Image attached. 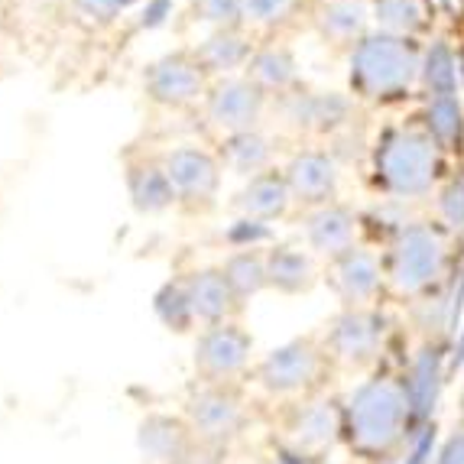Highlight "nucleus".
<instances>
[{"instance_id": "obj_42", "label": "nucleus", "mask_w": 464, "mask_h": 464, "mask_svg": "<svg viewBox=\"0 0 464 464\" xmlns=\"http://www.w3.org/2000/svg\"><path fill=\"white\" fill-rule=\"evenodd\" d=\"M176 464H221V458H218L211 449H188Z\"/></svg>"}, {"instance_id": "obj_28", "label": "nucleus", "mask_w": 464, "mask_h": 464, "mask_svg": "<svg viewBox=\"0 0 464 464\" xmlns=\"http://www.w3.org/2000/svg\"><path fill=\"white\" fill-rule=\"evenodd\" d=\"M373 16L383 26V33L412 36V33L426 30L429 4L426 0H373Z\"/></svg>"}, {"instance_id": "obj_33", "label": "nucleus", "mask_w": 464, "mask_h": 464, "mask_svg": "<svg viewBox=\"0 0 464 464\" xmlns=\"http://www.w3.org/2000/svg\"><path fill=\"white\" fill-rule=\"evenodd\" d=\"M406 225H410V218L402 215V201L383 198L380 205H373L371 211L361 215V231H367L371 237H380L383 240V247H387L390 240H393Z\"/></svg>"}, {"instance_id": "obj_1", "label": "nucleus", "mask_w": 464, "mask_h": 464, "mask_svg": "<svg viewBox=\"0 0 464 464\" xmlns=\"http://www.w3.org/2000/svg\"><path fill=\"white\" fill-rule=\"evenodd\" d=\"M344 455L354 464L396 461L419 432L410 390L400 367H377L341 393Z\"/></svg>"}, {"instance_id": "obj_10", "label": "nucleus", "mask_w": 464, "mask_h": 464, "mask_svg": "<svg viewBox=\"0 0 464 464\" xmlns=\"http://www.w3.org/2000/svg\"><path fill=\"white\" fill-rule=\"evenodd\" d=\"M247 426V406L231 383H205L188 400V429L208 449L227 445Z\"/></svg>"}, {"instance_id": "obj_16", "label": "nucleus", "mask_w": 464, "mask_h": 464, "mask_svg": "<svg viewBox=\"0 0 464 464\" xmlns=\"http://www.w3.org/2000/svg\"><path fill=\"white\" fill-rule=\"evenodd\" d=\"M264 111V92L254 82H240V78H227L221 85H215V92L208 94V117L211 124L231 137V133L254 130V124L260 121Z\"/></svg>"}, {"instance_id": "obj_46", "label": "nucleus", "mask_w": 464, "mask_h": 464, "mask_svg": "<svg viewBox=\"0 0 464 464\" xmlns=\"http://www.w3.org/2000/svg\"><path fill=\"white\" fill-rule=\"evenodd\" d=\"M380 464H400V458H396V461H380Z\"/></svg>"}, {"instance_id": "obj_8", "label": "nucleus", "mask_w": 464, "mask_h": 464, "mask_svg": "<svg viewBox=\"0 0 464 464\" xmlns=\"http://www.w3.org/2000/svg\"><path fill=\"white\" fill-rule=\"evenodd\" d=\"M400 373L406 380V390H410L419 426L435 422L445 387L451 383L449 341H416L410 354L402 357Z\"/></svg>"}, {"instance_id": "obj_11", "label": "nucleus", "mask_w": 464, "mask_h": 464, "mask_svg": "<svg viewBox=\"0 0 464 464\" xmlns=\"http://www.w3.org/2000/svg\"><path fill=\"white\" fill-rule=\"evenodd\" d=\"M254 364V334L237 322L201 328L195 341V367L208 383H231Z\"/></svg>"}, {"instance_id": "obj_25", "label": "nucleus", "mask_w": 464, "mask_h": 464, "mask_svg": "<svg viewBox=\"0 0 464 464\" xmlns=\"http://www.w3.org/2000/svg\"><path fill=\"white\" fill-rule=\"evenodd\" d=\"M198 65L205 72H231L237 65L250 63V46L247 39L234 30H218L215 36H208L195 53Z\"/></svg>"}, {"instance_id": "obj_40", "label": "nucleus", "mask_w": 464, "mask_h": 464, "mask_svg": "<svg viewBox=\"0 0 464 464\" xmlns=\"http://www.w3.org/2000/svg\"><path fill=\"white\" fill-rule=\"evenodd\" d=\"M449 367H451V380L464 377V318H461V325H458V332L451 334V341H449Z\"/></svg>"}, {"instance_id": "obj_37", "label": "nucleus", "mask_w": 464, "mask_h": 464, "mask_svg": "<svg viewBox=\"0 0 464 464\" xmlns=\"http://www.w3.org/2000/svg\"><path fill=\"white\" fill-rule=\"evenodd\" d=\"M295 10V0H244V16L254 24L276 26Z\"/></svg>"}, {"instance_id": "obj_4", "label": "nucleus", "mask_w": 464, "mask_h": 464, "mask_svg": "<svg viewBox=\"0 0 464 464\" xmlns=\"http://www.w3.org/2000/svg\"><path fill=\"white\" fill-rule=\"evenodd\" d=\"M328 361L338 371L371 373L390 367L387 354L396 341V322L383 305H361V309H338L318 334Z\"/></svg>"}, {"instance_id": "obj_47", "label": "nucleus", "mask_w": 464, "mask_h": 464, "mask_svg": "<svg viewBox=\"0 0 464 464\" xmlns=\"http://www.w3.org/2000/svg\"><path fill=\"white\" fill-rule=\"evenodd\" d=\"M121 4H124V7H127V4H133V0H121Z\"/></svg>"}, {"instance_id": "obj_39", "label": "nucleus", "mask_w": 464, "mask_h": 464, "mask_svg": "<svg viewBox=\"0 0 464 464\" xmlns=\"http://www.w3.org/2000/svg\"><path fill=\"white\" fill-rule=\"evenodd\" d=\"M75 4V10L82 16H88V20H94V24H111L117 14H121V0H72Z\"/></svg>"}, {"instance_id": "obj_21", "label": "nucleus", "mask_w": 464, "mask_h": 464, "mask_svg": "<svg viewBox=\"0 0 464 464\" xmlns=\"http://www.w3.org/2000/svg\"><path fill=\"white\" fill-rule=\"evenodd\" d=\"M221 273H225V279L231 283L237 302H247L264 293V289H270V279H266V254H260V250H234L225 260V266H221Z\"/></svg>"}, {"instance_id": "obj_6", "label": "nucleus", "mask_w": 464, "mask_h": 464, "mask_svg": "<svg viewBox=\"0 0 464 464\" xmlns=\"http://www.w3.org/2000/svg\"><path fill=\"white\" fill-rule=\"evenodd\" d=\"M332 361H328L325 348L315 334H299L289 338L276 348L266 351L254 367L256 387L264 390L273 400H302V396L322 393L325 390V377L332 373Z\"/></svg>"}, {"instance_id": "obj_19", "label": "nucleus", "mask_w": 464, "mask_h": 464, "mask_svg": "<svg viewBox=\"0 0 464 464\" xmlns=\"http://www.w3.org/2000/svg\"><path fill=\"white\" fill-rule=\"evenodd\" d=\"M266 279H270V289H276L279 295L309 293L318 279L315 254L295 247V244H276L266 250Z\"/></svg>"}, {"instance_id": "obj_18", "label": "nucleus", "mask_w": 464, "mask_h": 464, "mask_svg": "<svg viewBox=\"0 0 464 464\" xmlns=\"http://www.w3.org/2000/svg\"><path fill=\"white\" fill-rule=\"evenodd\" d=\"M289 205H293V192H289L286 172H256L237 192L240 215L254 218V221H266V225H273L276 218L286 215Z\"/></svg>"}, {"instance_id": "obj_45", "label": "nucleus", "mask_w": 464, "mask_h": 464, "mask_svg": "<svg viewBox=\"0 0 464 464\" xmlns=\"http://www.w3.org/2000/svg\"><path fill=\"white\" fill-rule=\"evenodd\" d=\"M441 4H445V7H455V4H461V0H441Z\"/></svg>"}, {"instance_id": "obj_24", "label": "nucleus", "mask_w": 464, "mask_h": 464, "mask_svg": "<svg viewBox=\"0 0 464 464\" xmlns=\"http://www.w3.org/2000/svg\"><path fill=\"white\" fill-rule=\"evenodd\" d=\"M127 188L140 211H163L176 201L169 176L160 166H133L127 172Z\"/></svg>"}, {"instance_id": "obj_43", "label": "nucleus", "mask_w": 464, "mask_h": 464, "mask_svg": "<svg viewBox=\"0 0 464 464\" xmlns=\"http://www.w3.org/2000/svg\"><path fill=\"white\" fill-rule=\"evenodd\" d=\"M455 426L464 429V377L458 383V393H455Z\"/></svg>"}, {"instance_id": "obj_44", "label": "nucleus", "mask_w": 464, "mask_h": 464, "mask_svg": "<svg viewBox=\"0 0 464 464\" xmlns=\"http://www.w3.org/2000/svg\"><path fill=\"white\" fill-rule=\"evenodd\" d=\"M458 75H461V85H464V49H461V55H458Z\"/></svg>"}, {"instance_id": "obj_36", "label": "nucleus", "mask_w": 464, "mask_h": 464, "mask_svg": "<svg viewBox=\"0 0 464 464\" xmlns=\"http://www.w3.org/2000/svg\"><path fill=\"white\" fill-rule=\"evenodd\" d=\"M439 422H429V426H422L416 435L410 439V445H406V451L400 455V464H432L435 458V449H439Z\"/></svg>"}, {"instance_id": "obj_3", "label": "nucleus", "mask_w": 464, "mask_h": 464, "mask_svg": "<svg viewBox=\"0 0 464 464\" xmlns=\"http://www.w3.org/2000/svg\"><path fill=\"white\" fill-rule=\"evenodd\" d=\"M373 186L390 201H419L441 179V150L419 127H390L380 133L371 156Z\"/></svg>"}, {"instance_id": "obj_7", "label": "nucleus", "mask_w": 464, "mask_h": 464, "mask_svg": "<svg viewBox=\"0 0 464 464\" xmlns=\"http://www.w3.org/2000/svg\"><path fill=\"white\" fill-rule=\"evenodd\" d=\"M283 445L302 455L325 461L344 451V422H341V393H312L289 402L283 422Z\"/></svg>"}, {"instance_id": "obj_15", "label": "nucleus", "mask_w": 464, "mask_h": 464, "mask_svg": "<svg viewBox=\"0 0 464 464\" xmlns=\"http://www.w3.org/2000/svg\"><path fill=\"white\" fill-rule=\"evenodd\" d=\"M163 169H166V176H169L176 198L208 201V198H215L218 186H221V166H218V160L198 147L172 150V153L166 156Z\"/></svg>"}, {"instance_id": "obj_29", "label": "nucleus", "mask_w": 464, "mask_h": 464, "mask_svg": "<svg viewBox=\"0 0 464 464\" xmlns=\"http://www.w3.org/2000/svg\"><path fill=\"white\" fill-rule=\"evenodd\" d=\"M458 55L445 43H432L422 55V82L429 88V98H449L458 94Z\"/></svg>"}, {"instance_id": "obj_23", "label": "nucleus", "mask_w": 464, "mask_h": 464, "mask_svg": "<svg viewBox=\"0 0 464 464\" xmlns=\"http://www.w3.org/2000/svg\"><path fill=\"white\" fill-rule=\"evenodd\" d=\"M426 133L439 143V150L464 147V111L455 94H449V98H429Z\"/></svg>"}, {"instance_id": "obj_35", "label": "nucleus", "mask_w": 464, "mask_h": 464, "mask_svg": "<svg viewBox=\"0 0 464 464\" xmlns=\"http://www.w3.org/2000/svg\"><path fill=\"white\" fill-rule=\"evenodd\" d=\"M192 7L198 20L221 26V30H231L244 16V0H192Z\"/></svg>"}, {"instance_id": "obj_32", "label": "nucleus", "mask_w": 464, "mask_h": 464, "mask_svg": "<svg viewBox=\"0 0 464 464\" xmlns=\"http://www.w3.org/2000/svg\"><path fill=\"white\" fill-rule=\"evenodd\" d=\"M156 315L163 318L172 332H186V328L195 325V312H192V302H188L186 279L160 289V295H156Z\"/></svg>"}, {"instance_id": "obj_13", "label": "nucleus", "mask_w": 464, "mask_h": 464, "mask_svg": "<svg viewBox=\"0 0 464 464\" xmlns=\"http://www.w3.org/2000/svg\"><path fill=\"white\" fill-rule=\"evenodd\" d=\"M201 88H205V69L195 55L172 53L147 69V94L160 104H172V108L188 104L198 98Z\"/></svg>"}, {"instance_id": "obj_34", "label": "nucleus", "mask_w": 464, "mask_h": 464, "mask_svg": "<svg viewBox=\"0 0 464 464\" xmlns=\"http://www.w3.org/2000/svg\"><path fill=\"white\" fill-rule=\"evenodd\" d=\"M225 237H227V244H231L234 250H260L264 244H270V240H273V225L240 215L237 221L227 227Z\"/></svg>"}, {"instance_id": "obj_5", "label": "nucleus", "mask_w": 464, "mask_h": 464, "mask_svg": "<svg viewBox=\"0 0 464 464\" xmlns=\"http://www.w3.org/2000/svg\"><path fill=\"white\" fill-rule=\"evenodd\" d=\"M422 75V53L412 36L396 33H367L351 53V88L361 98L393 101L410 92Z\"/></svg>"}, {"instance_id": "obj_31", "label": "nucleus", "mask_w": 464, "mask_h": 464, "mask_svg": "<svg viewBox=\"0 0 464 464\" xmlns=\"http://www.w3.org/2000/svg\"><path fill=\"white\" fill-rule=\"evenodd\" d=\"M435 221L449 234H464V172L449 176L435 192Z\"/></svg>"}, {"instance_id": "obj_14", "label": "nucleus", "mask_w": 464, "mask_h": 464, "mask_svg": "<svg viewBox=\"0 0 464 464\" xmlns=\"http://www.w3.org/2000/svg\"><path fill=\"white\" fill-rule=\"evenodd\" d=\"M286 182H289V192H293V201H302V205H309V208H318V205L334 201L341 172H338V163H334L332 153L305 150V153L289 160Z\"/></svg>"}, {"instance_id": "obj_30", "label": "nucleus", "mask_w": 464, "mask_h": 464, "mask_svg": "<svg viewBox=\"0 0 464 464\" xmlns=\"http://www.w3.org/2000/svg\"><path fill=\"white\" fill-rule=\"evenodd\" d=\"M247 72H250V82H254L260 92L264 88H289L295 82V59L286 53V49H264V53H256L254 59L247 63Z\"/></svg>"}, {"instance_id": "obj_22", "label": "nucleus", "mask_w": 464, "mask_h": 464, "mask_svg": "<svg viewBox=\"0 0 464 464\" xmlns=\"http://www.w3.org/2000/svg\"><path fill=\"white\" fill-rule=\"evenodd\" d=\"M293 104L289 121L309 130H338L348 121V101L338 94H299Z\"/></svg>"}, {"instance_id": "obj_12", "label": "nucleus", "mask_w": 464, "mask_h": 464, "mask_svg": "<svg viewBox=\"0 0 464 464\" xmlns=\"http://www.w3.org/2000/svg\"><path fill=\"white\" fill-rule=\"evenodd\" d=\"M357 234H361V215L341 201H328L309 208L305 221H302V237H305V250L315 256L334 260L344 250L357 247Z\"/></svg>"}, {"instance_id": "obj_27", "label": "nucleus", "mask_w": 464, "mask_h": 464, "mask_svg": "<svg viewBox=\"0 0 464 464\" xmlns=\"http://www.w3.org/2000/svg\"><path fill=\"white\" fill-rule=\"evenodd\" d=\"M270 140L256 130H244V133H231L225 140V163L231 166L240 176H256V172H266L270 163Z\"/></svg>"}, {"instance_id": "obj_2", "label": "nucleus", "mask_w": 464, "mask_h": 464, "mask_svg": "<svg viewBox=\"0 0 464 464\" xmlns=\"http://www.w3.org/2000/svg\"><path fill=\"white\" fill-rule=\"evenodd\" d=\"M451 247H455V234L445 231L439 221H410L380 250L387 293L410 305L435 289L449 286L458 276Z\"/></svg>"}, {"instance_id": "obj_38", "label": "nucleus", "mask_w": 464, "mask_h": 464, "mask_svg": "<svg viewBox=\"0 0 464 464\" xmlns=\"http://www.w3.org/2000/svg\"><path fill=\"white\" fill-rule=\"evenodd\" d=\"M432 464H464V429L455 426L451 432L441 435Z\"/></svg>"}, {"instance_id": "obj_26", "label": "nucleus", "mask_w": 464, "mask_h": 464, "mask_svg": "<svg viewBox=\"0 0 464 464\" xmlns=\"http://www.w3.org/2000/svg\"><path fill=\"white\" fill-rule=\"evenodd\" d=\"M364 24H367V7L361 0H328L318 10V30L328 39H364Z\"/></svg>"}, {"instance_id": "obj_20", "label": "nucleus", "mask_w": 464, "mask_h": 464, "mask_svg": "<svg viewBox=\"0 0 464 464\" xmlns=\"http://www.w3.org/2000/svg\"><path fill=\"white\" fill-rule=\"evenodd\" d=\"M140 451L153 464H176L179 458L192 449V432L186 422H179L172 416H150L140 426Z\"/></svg>"}, {"instance_id": "obj_41", "label": "nucleus", "mask_w": 464, "mask_h": 464, "mask_svg": "<svg viewBox=\"0 0 464 464\" xmlns=\"http://www.w3.org/2000/svg\"><path fill=\"white\" fill-rule=\"evenodd\" d=\"M172 0H147V10H143V26H160L169 14Z\"/></svg>"}, {"instance_id": "obj_17", "label": "nucleus", "mask_w": 464, "mask_h": 464, "mask_svg": "<svg viewBox=\"0 0 464 464\" xmlns=\"http://www.w3.org/2000/svg\"><path fill=\"white\" fill-rule=\"evenodd\" d=\"M186 289H188V302H192L195 322H201L205 328L231 322V312L240 305L231 283H227L225 273H221V266L195 270L192 276L186 279Z\"/></svg>"}, {"instance_id": "obj_9", "label": "nucleus", "mask_w": 464, "mask_h": 464, "mask_svg": "<svg viewBox=\"0 0 464 464\" xmlns=\"http://www.w3.org/2000/svg\"><path fill=\"white\" fill-rule=\"evenodd\" d=\"M325 283L341 309H361V305H380V295L387 293L383 276V256L371 247H351L341 256L328 260Z\"/></svg>"}]
</instances>
